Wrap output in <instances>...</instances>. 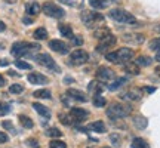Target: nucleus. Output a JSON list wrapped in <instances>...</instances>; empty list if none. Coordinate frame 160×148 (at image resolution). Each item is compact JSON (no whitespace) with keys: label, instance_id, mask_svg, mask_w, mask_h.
Here are the masks:
<instances>
[{"label":"nucleus","instance_id":"obj_1","mask_svg":"<svg viewBox=\"0 0 160 148\" xmlns=\"http://www.w3.org/2000/svg\"><path fill=\"white\" fill-rule=\"evenodd\" d=\"M108 61L114 64H122V62H128V61H131L132 58L135 57V52L129 49V47H120L117 49L116 52H111V53H107L105 55Z\"/></svg>","mask_w":160,"mask_h":148},{"label":"nucleus","instance_id":"obj_2","mask_svg":"<svg viewBox=\"0 0 160 148\" xmlns=\"http://www.w3.org/2000/svg\"><path fill=\"white\" fill-rule=\"evenodd\" d=\"M80 18H82L83 24L89 28H98V25L104 22V15L95 11H83Z\"/></svg>","mask_w":160,"mask_h":148},{"label":"nucleus","instance_id":"obj_3","mask_svg":"<svg viewBox=\"0 0 160 148\" xmlns=\"http://www.w3.org/2000/svg\"><path fill=\"white\" fill-rule=\"evenodd\" d=\"M131 111H132V108L129 105H125V104H113L107 110V116L111 120H119V119L128 117L131 114Z\"/></svg>","mask_w":160,"mask_h":148},{"label":"nucleus","instance_id":"obj_4","mask_svg":"<svg viewBox=\"0 0 160 148\" xmlns=\"http://www.w3.org/2000/svg\"><path fill=\"white\" fill-rule=\"evenodd\" d=\"M31 51H40V45L39 43H28V42H17L12 45V55L13 57H22L27 55Z\"/></svg>","mask_w":160,"mask_h":148},{"label":"nucleus","instance_id":"obj_5","mask_svg":"<svg viewBox=\"0 0 160 148\" xmlns=\"http://www.w3.org/2000/svg\"><path fill=\"white\" fill-rule=\"evenodd\" d=\"M108 15L113 18L114 21L122 22V24H135L137 22V18L133 17L131 12L125 11V9H113V11H110Z\"/></svg>","mask_w":160,"mask_h":148},{"label":"nucleus","instance_id":"obj_6","mask_svg":"<svg viewBox=\"0 0 160 148\" xmlns=\"http://www.w3.org/2000/svg\"><path fill=\"white\" fill-rule=\"evenodd\" d=\"M42 11H43L45 15H48V17H51V18H62L65 15L62 7H59L58 5L51 3V2H48V3H45V5L42 6Z\"/></svg>","mask_w":160,"mask_h":148},{"label":"nucleus","instance_id":"obj_7","mask_svg":"<svg viewBox=\"0 0 160 148\" xmlns=\"http://www.w3.org/2000/svg\"><path fill=\"white\" fill-rule=\"evenodd\" d=\"M88 59H89V55L83 49H76L70 53V62L73 65H83L88 62Z\"/></svg>","mask_w":160,"mask_h":148},{"label":"nucleus","instance_id":"obj_8","mask_svg":"<svg viewBox=\"0 0 160 148\" xmlns=\"http://www.w3.org/2000/svg\"><path fill=\"white\" fill-rule=\"evenodd\" d=\"M36 61H37L40 65L46 67V68L53 70V71H59V67L55 64L53 58H52L51 55H48V53H39V55L36 57Z\"/></svg>","mask_w":160,"mask_h":148},{"label":"nucleus","instance_id":"obj_9","mask_svg":"<svg viewBox=\"0 0 160 148\" xmlns=\"http://www.w3.org/2000/svg\"><path fill=\"white\" fill-rule=\"evenodd\" d=\"M95 76H97V80L98 81H101V83H107V81H110V80L116 79L114 71H113L111 68H108V67H99V68L97 70Z\"/></svg>","mask_w":160,"mask_h":148},{"label":"nucleus","instance_id":"obj_10","mask_svg":"<svg viewBox=\"0 0 160 148\" xmlns=\"http://www.w3.org/2000/svg\"><path fill=\"white\" fill-rule=\"evenodd\" d=\"M117 43V39H116L113 34L107 36V37H104L102 40H101V43L97 46V51L99 52V53H102V52H107L108 49H111L113 46Z\"/></svg>","mask_w":160,"mask_h":148},{"label":"nucleus","instance_id":"obj_11","mask_svg":"<svg viewBox=\"0 0 160 148\" xmlns=\"http://www.w3.org/2000/svg\"><path fill=\"white\" fill-rule=\"evenodd\" d=\"M123 40L126 43H131V45H142L144 40H145V36L144 34H139V33H128V34L123 36Z\"/></svg>","mask_w":160,"mask_h":148},{"label":"nucleus","instance_id":"obj_12","mask_svg":"<svg viewBox=\"0 0 160 148\" xmlns=\"http://www.w3.org/2000/svg\"><path fill=\"white\" fill-rule=\"evenodd\" d=\"M49 47H51L52 51L58 52V53H67L68 52V46H67V43H64V42H61V40H51L49 42Z\"/></svg>","mask_w":160,"mask_h":148},{"label":"nucleus","instance_id":"obj_13","mask_svg":"<svg viewBox=\"0 0 160 148\" xmlns=\"http://www.w3.org/2000/svg\"><path fill=\"white\" fill-rule=\"evenodd\" d=\"M70 116H71L73 121H83L85 119H88L89 113H88L86 110H83V108H77V107H76V108H71Z\"/></svg>","mask_w":160,"mask_h":148},{"label":"nucleus","instance_id":"obj_14","mask_svg":"<svg viewBox=\"0 0 160 148\" xmlns=\"http://www.w3.org/2000/svg\"><path fill=\"white\" fill-rule=\"evenodd\" d=\"M28 81L33 83V85H46L49 81V79L40 73H31L28 74Z\"/></svg>","mask_w":160,"mask_h":148},{"label":"nucleus","instance_id":"obj_15","mask_svg":"<svg viewBox=\"0 0 160 148\" xmlns=\"http://www.w3.org/2000/svg\"><path fill=\"white\" fill-rule=\"evenodd\" d=\"M67 95L70 98H73L74 101H79V102H88L89 99L86 96V93H83L82 91H77V89H68L67 91Z\"/></svg>","mask_w":160,"mask_h":148},{"label":"nucleus","instance_id":"obj_16","mask_svg":"<svg viewBox=\"0 0 160 148\" xmlns=\"http://www.w3.org/2000/svg\"><path fill=\"white\" fill-rule=\"evenodd\" d=\"M141 92L138 91V89H131V91H128L126 93H123L122 95V98L123 99H128V101H139L141 99Z\"/></svg>","mask_w":160,"mask_h":148},{"label":"nucleus","instance_id":"obj_17","mask_svg":"<svg viewBox=\"0 0 160 148\" xmlns=\"http://www.w3.org/2000/svg\"><path fill=\"white\" fill-rule=\"evenodd\" d=\"M42 11V6L39 3H36V2H30L25 5V12H27V15H37L39 12Z\"/></svg>","mask_w":160,"mask_h":148},{"label":"nucleus","instance_id":"obj_18","mask_svg":"<svg viewBox=\"0 0 160 148\" xmlns=\"http://www.w3.org/2000/svg\"><path fill=\"white\" fill-rule=\"evenodd\" d=\"M88 89H89V92L93 93V95H99V93L102 92V83L98 81V80H93V81H91V83L88 85Z\"/></svg>","mask_w":160,"mask_h":148},{"label":"nucleus","instance_id":"obj_19","mask_svg":"<svg viewBox=\"0 0 160 148\" xmlns=\"http://www.w3.org/2000/svg\"><path fill=\"white\" fill-rule=\"evenodd\" d=\"M33 108H34L36 111L40 114V116L46 117V119H49V117H51V111H49V108H48V107H45L43 104L34 102V104H33Z\"/></svg>","mask_w":160,"mask_h":148},{"label":"nucleus","instance_id":"obj_20","mask_svg":"<svg viewBox=\"0 0 160 148\" xmlns=\"http://www.w3.org/2000/svg\"><path fill=\"white\" fill-rule=\"evenodd\" d=\"M123 68H125V71L128 74H133V76L139 74V65L137 62H126Z\"/></svg>","mask_w":160,"mask_h":148},{"label":"nucleus","instance_id":"obj_21","mask_svg":"<svg viewBox=\"0 0 160 148\" xmlns=\"http://www.w3.org/2000/svg\"><path fill=\"white\" fill-rule=\"evenodd\" d=\"M110 2L111 0H89V5L93 9H105L110 5Z\"/></svg>","mask_w":160,"mask_h":148},{"label":"nucleus","instance_id":"obj_22","mask_svg":"<svg viewBox=\"0 0 160 148\" xmlns=\"http://www.w3.org/2000/svg\"><path fill=\"white\" fill-rule=\"evenodd\" d=\"M111 33H110L108 28H105V27H98V28H95V31H93V36H95V39L98 40H102L104 37H107V36H110Z\"/></svg>","mask_w":160,"mask_h":148},{"label":"nucleus","instance_id":"obj_23","mask_svg":"<svg viewBox=\"0 0 160 148\" xmlns=\"http://www.w3.org/2000/svg\"><path fill=\"white\" fill-rule=\"evenodd\" d=\"M88 129H91V131H95V132H99V133H104V132L107 131L105 125H104L101 120H98V121H93V123H91Z\"/></svg>","mask_w":160,"mask_h":148},{"label":"nucleus","instance_id":"obj_24","mask_svg":"<svg viewBox=\"0 0 160 148\" xmlns=\"http://www.w3.org/2000/svg\"><path fill=\"white\" fill-rule=\"evenodd\" d=\"M126 85V79L125 77H119V79H114V81H111V85L108 86L110 91H117V89H120L122 86Z\"/></svg>","mask_w":160,"mask_h":148},{"label":"nucleus","instance_id":"obj_25","mask_svg":"<svg viewBox=\"0 0 160 148\" xmlns=\"http://www.w3.org/2000/svg\"><path fill=\"white\" fill-rule=\"evenodd\" d=\"M133 125L137 126L139 131H142V129H145V127H147L148 121H147V119H145V117H142V116H138V117H135V119H133Z\"/></svg>","mask_w":160,"mask_h":148},{"label":"nucleus","instance_id":"obj_26","mask_svg":"<svg viewBox=\"0 0 160 148\" xmlns=\"http://www.w3.org/2000/svg\"><path fill=\"white\" fill-rule=\"evenodd\" d=\"M18 120H19V123L25 127V129H31L33 126H34V123H33V120L30 119V117H27V116H24V114H21L19 117H18Z\"/></svg>","mask_w":160,"mask_h":148},{"label":"nucleus","instance_id":"obj_27","mask_svg":"<svg viewBox=\"0 0 160 148\" xmlns=\"http://www.w3.org/2000/svg\"><path fill=\"white\" fill-rule=\"evenodd\" d=\"M33 95H34V98H42V99H51L52 98L51 91H48V89H39Z\"/></svg>","mask_w":160,"mask_h":148},{"label":"nucleus","instance_id":"obj_28","mask_svg":"<svg viewBox=\"0 0 160 148\" xmlns=\"http://www.w3.org/2000/svg\"><path fill=\"white\" fill-rule=\"evenodd\" d=\"M132 148H150V145L142 138H135V139L132 141Z\"/></svg>","mask_w":160,"mask_h":148},{"label":"nucleus","instance_id":"obj_29","mask_svg":"<svg viewBox=\"0 0 160 148\" xmlns=\"http://www.w3.org/2000/svg\"><path fill=\"white\" fill-rule=\"evenodd\" d=\"M59 33L64 36V37H73V30H71V27L70 25H67V24H61L59 25Z\"/></svg>","mask_w":160,"mask_h":148},{"label":"nucleus","instance_id":"obj_30","mask_svg":"<svg viewBox=\"0 0 160 148\" xmlns=\"http://www.w3.org/2000/svg\"><path fill=\"white\" fill-rule=\"evenodd\" d=\"M34 39L37 40H45L48 39V31H46V28H43V27H39V28L34 31Z\"/></svg>","mask_w":160,"mask_h":148},{"label":"nucleus","instance_id":"obj_31","mask_svg":"<svg viewBox=\"0 0 160 148\" xmlns=\"http://www.w3.org/2000/svg\"><path fill=\"white\" fill-rule=\"evenodd\" d=\"M135 62H137L139 67H148L150 64L153 62V59H151L150 57H138Z\"/></svg>","mask_w":160,"mask_h":148},{"label":"nucleus","instance_id":"obj_32","mask_svg":"<svg viewBox=\"0 0 160 148\" xmlns=\"http://www.w3.org/2000/svg\"><path fill=\"white\" fill-rule=\"evenodd\" d=\"M92 102H93V105H95V107H99V108H101V107H104V105H105V98H102L101 96V95H95V96L92 98Z\"/></svg>","mask_w":160,"mask_h":148},{"label":"nucleus","instance_id":"obj_33","mask_svg":"<svg viewBox=\"0 0 160 148\" xmlns=\"http://www.w3.org/2000/svg\"><path fill=\"white\" fill-rule=\"evenodd\" d=\"M46 135L51 138H59L62 133H61V131L59 129H57V127H49L48 131H46Z\"/></svg>","mask_w":160,"mask_h":148},{"label":"nucleus","instance_id":"obj_34","mask_svg":"<svg viewBox=\"0 0 160 148\" xmlns=\"http://www.w3.org/2000/svg\"><path fill=\"white\" fill-rule=\"evenodd\" d=\"M148 47L151 49V51H156V52H159L160 51V37H157V39H153L151 42H150V45Z\"/></svg>","mask_w":160,"mask_h":148},{"label":"nucleus","instance_id":"obj_35","mask_svg":"<svg viewBox=\"0 0 160 148\" xmlns=\"http://www.w3.org/2000/svg\"><path fill=\"white\" fill-rule=\"evenodd\" d=\"M59 120H61V123L65 126H70L73 123V119H71V116H65V114H59Z\"/></svg>","mask_w":160,"mask_h":148},{"label":"nucleus","instance_id":"obj_36","mask_svg":"<svg viewBox=\"0 0 160 148\" xmlns=\"http://www.w3.org/2000/svg\"><path fill=\"white\" fill-rule=\"evenodd\" d=\"M9 91H11V93H22V92H24V86L15 83V85H12L11 87H9Z\"/></svg>","mask_w":160,"mask_h":148},{"label":"nucleus","instance_id":"obj_37","mask_svg":"<svg viewBox=\"0 0 160 148\" xmlns=\"http://www.w3.org/2000/svg\"><path fill=\"white\" fill-rule=\"evenodd\" d=\"M15 65H17L18 68H21V70H31V65H30L28 62H25V61H21V59L15 61Z\"/></svg>","mask_w":160,"mask_h":148},{"label":"nucleus","instance_id":"obj_38","mask_svg":"<svg viewBox=\"0 0 160 148\" xmlns=\"http://www.w3.org/2000/svg\"><path fill=\"white\" fill-rule=\"evenodd\" d=\"M9 111H11V107L8 105L6 102H0V116L3 117V116H6V114H9Z\"/></svg>","mask_w":160,"mask_h":148},{"label":"nucleus","instance_id":"obj_39","mask_svg":"<svg viewBox=\"0 0 160 148\" xmlns=\"http://www.w3.org/2000/svg\"><path fill=\"white\" fill-rule=\"evenodd\" d=\"M49 147L51 148H67V145H65L62 141H51Z\"/></svg>","mask_w":160,"mask_h":148},{"label":"nucleus","instance_id":"obj_40","mask_svg":"<svg viewBox=\"0 0 160 148\" xmlns=\"http://www.w3.org/2000/svg\"><path fill=\"white\" fill-rule=\"evenodd\" d=\"M73 43H74L76 46H82L83 45V39H82L80 36H76L74 39H73Z\"/></svg>","mask_w":160,"mask_h":148},{"label":"nucleus","instance_id":"obj_41","mask_svg":"<svg viewBox=\"0 0 160 148\" xmlns=\"http://www.w3.org/2000/svg\"><path fill=\"white\" fill-rule=\"evenodd\" d=\"M58 2H61V3H64V5H68V6H76V0H58Z\"/></svg>","mask_w":160,"mask_h":148},{"label":"nucleus","instance_id":"obj_42","mask_svg":"<svg viewBox=\"0 0 160 148\" xmlns=\"http://www.w3.org/2000/svg\"><path fill=\"white\" fill-rule=\"evenodd\" d=\"M27 144H30V147H33V148L39 147V144H37V141H36V139H28V141H27Z\"/></svg>","mask_w":160,"mask_h":148},{"label":"nucleus","instance_id":"obj_43","mask_svg":"<svg viewBox=\"0 0 160 148\" xmlns=\"http://www.w3.org/2000/svg\"><path fill=\"white\" fill-rule=\"evenodd\" d=\"M0 142H8V135L6 133H3V132H0Z\"/></svg>","mask_w":160,"mask_h":148},{"label":"nucleus","instance_id":"obj_44","mask_svg":"<svg viewBox=\"0 0 160 148\" xmlns=\"http://www.w3.org/2000/svg\"><path fill=\"white\" fill-rule=\"evenodd\" d=\"M3 127H5V129H9V131L13 129V126H12L11 121H3Z\"/></svg>","mask_w":160,"mask_h":148},{"label":"nucleus","instance_id":"obj_45","mask_svg":"<svg viewBox=\"0 0 160 148\" xmlns=\"http://www.w3.org/2000/svg\"><path fill=\"white\" fill-rule=\"evenodd\" d=\"M33 21H34L33 18H28V17H24V18H22V22H24V24H31Z\"/></svg>","mask_w":160,"mask_h":148},{"label":"nucleus","instance_id":"obj_46","mask_svg":"<svg viewBox=\"0 0 160 148\" xmlns=\"http://www.w3.org/2000/svg\"><path fill=\"white\" fill-rule=\"evenodd\" d=\"M6 65H9V61L8 59H0V67H6Z\"/></svg>","mask_w":160,"mask_h":148},{"label":"nucleus","instance_id":"obj_47","mask_svg":"<svg viewBox=\"0 0 160 148\" xmlns=\"http://www.w3.org/2000/svg\"><path fill=\"white\" fill-rule=\"evenodd\" d=\"M6 30V24L3 22V21H0V33H2V31H5Z\"/></svg>","mask_w":160,"mask_h":148},{"label":"nucleus","instance_id":"obj_48","mask_svg":"<svg viewBox=\"0 0 160 148\" xmlns=\"http://www.w3.org/2000/svg\"><path fill=\"white\" fill-rule=\"evenodd\" d=\"M2 86H5V79H3V76L0 74V87H2Z\"/></svg>","mask_w":160,"mask_h":148},{"label":"nucleus","instance_id":"obj_49","mask_svg":"<svg viewBox=\"0 0 160 148\" xmlns=\"http://www.w3.org/2000/svg\"><path fill=\"white\" fill-rule=\"evenodd\" d=\"M145 91L148 92V93H153V92H154L156 89H154V87H145Z\"/></svg>","mask_w":160,"mask_h":148},{"label":"nucleus","instance_id":"obj_50","mask_svg":"<svg viewBox=\"0 0 160 148\" xmlns=\"http://www.w3.org/2000/svg\"><path fill=\"white\" fill-rule=\"evenodd\" d=\"M154 73H156V74H157V76H159V77H160V65H157V67H156Z\"/></svg>","mask_w":160,"mask_h":148},{"label":"nucleus","instance_id":"obj_51","mask_svg":"<svg viewBox=\"0 0 160 148\" xmlns=\"http://www.w3.org/2000/svg\"><path fill=\"white\" fill-rule=\"evenodd\" d=\"M156 61H157V62H160V51L156 53Z\"/></svg>","mask_w":160,"mask_h":148},{"label":"nucleus","instance_id":"obj_52","mask_svg":"<svg viewBox=\"0 0 160 148\" xmlns=\"http://www.w3.org/2000/svg\"><path fill=\"white\" fill-rule=\"evenodd\" d=\"M9 76H12V77H13V76H18V74L15 73V71H9Z\"/></svg>","mask_w":160,"mask_h":148},{"label":"nucleus","instance_id":"obj_53","mask_svg":"<svg viewBox=\"0 0 160 148\" xmlns=\"http://www.w3.org/2000/svg\"><path fill=\"white\" fill-rule=\"evenodd\" d=\"M6 2H8V3H15L17 0H6Z\"/></svg>","mask_w":160,"mask_h":148},{"label":"nucleus","instance_id":"obj_54","mask_svg":"<svg viewBox=\"0 0 160 148\" xmlns=\"http://www.w3.org/2000/svg\"><path fill=\"white\" fill-rule=\"evenodd\" d=\"M156 31H159V33H160V25H159V27H157V28H156Z\"/></svg>","mask_w":160,"mask_h":148},{"label":"nucleus","instance_id":"obj_55","mask_svg":"<svg viewBox=\"0 0 160 148\" xmlns=\"http://www.w3.org/2000/svg\"><path fill=\"white\" fill-rule=\"evenodd\" d=\"M105 148H108V147H105Z\"/></svg>","mask_w":160,"mask_h":148}]
</instances>
